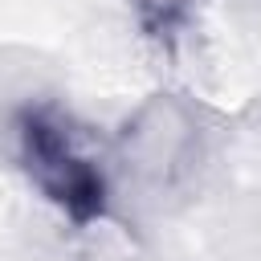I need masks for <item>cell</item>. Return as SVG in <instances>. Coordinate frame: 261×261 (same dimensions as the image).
Listing matches in <instances>:
<instances>
[{
    "label": "cell",
    "mask_w": 261,
    "mask_h": 261,
    "mask_svg": "<svg viewBox=\"0 0 261 261\" xmlns=\"http://www.w3.org/2000/svg\"><path fill=\"white\" fill-rule=\"evenodd\" d=\"M130 4V12L139 16V24L151 33V37H179L192 20H196V12H200V4L204 0H126Z\"/></svg>",
    "instance_id": "obj_3"
},
{
    "label": "cell",
    "mask_w": 261,
    "mask_h": 261,
    "mask_svg": "<svg viewBox=\"0 0 261 261\" xmlns=\"http://www.w3.org/2000/svg\"><path fill=\"white\" fill-rule=\"evenodd\" d=\"M114 151L135 188L171 196L196 179L208 151V126L188 98L159 90L126 114Z\"/></svg>",
    "instance_id": "obj_2"
},
{
    "label": "cell",
    "mask_w": 261,
    "mask_h": 261,
    "mask_svg": "<svg viewBox=\"0 0 261 261\" xmlns=\"http://www.w3.org/2000/svg\"><path fill=\"white\" fill-rule=\"evenodd\" d=\"M12 151L29 184L73 224L102 220L110 208V175L86 147L82 130L57 106H24L12 122Z\"/></svg>",
    "instance_id": "obj_1"
},
{
    "label": "cell",
    "mask_w": 261,
    "mask_h": 261,
    "mask_svg": "<svg viewBox=\"0 0 261 261\" xmlns=\"http://www.w3.org/2000/svg\"><path fill=\"white\" fill-rule=\"evenodd\" d=\"M224 257L261 261V204H245L232 220H224Z\"/></svg>",
    "instance_id": "obj_4"
}]
</instances>
